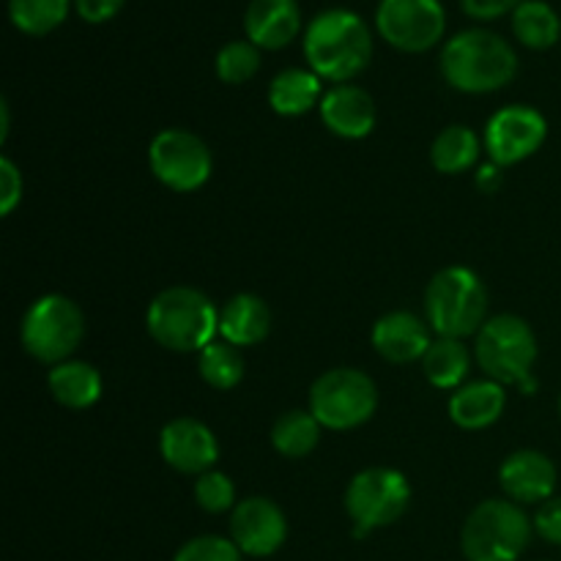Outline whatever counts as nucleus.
<instances>
[{
	"label": "nucleus",
	"mask_w": 561,
	"mask_h": 561,
	"mask_svg": "<svg viewBox=\"0 0 561 561\" xmlns=\"http://www.w3.org/2000/svg\"><path fill=\"white\" fill-rule=\"evenodd\" d=\"M444 82L460 93H496L518 75L513 44L485 27H469L449 38L438 55Z\"/></svg>",
	"instance_id": "obj_1"
},
{
	"label": "nucleus",
	"mask_w": 561,
	"mask_h": 561,
	"mask_svg": "<svg viewBox=\"0 0 561 561\" xmlns=\"http://www.w3.org/2000/svg\"><path fill=\"white\" fill-rule=\"evenodd\" d=\"M305 58L321 80L343 85L359 77L373 60L370 25L356 11L327 9L305 31Z\"/></svg>",
	"instance_id": "obj_2"
},
{
	"label": "nucleus",
	"mask_w": 561,
	"mask_h": 561,
	"mask_svg": "<svg viewBox=\"0 0 561 561\" xmlns=\"http://www.w3.org/2000/svg\"><path fill=\"white\" fill-rule=\"evenodd\" d=\"M146 329L162 348L175 354H201L219 337V310L203 290L173 285L151 299Z\"/></svg>",
	"instance_id": "obj_3"
},
{
	"label": "nucleus",
	"mask_w": 561,
	"mask_h": 561,
	"mask_svg": "<svg viewBox=\"0 0 561 561\" xmlns=\"http://www.w3.org/2000/svg\"><path fill=\"white\" fill-rule=\"evenodd\" d=\"M537 356H540V348H537L535 329L526 318L513 316V312L488 318L485 327L477 332V365L485 370L491 381L502 383V387H515L524 394H535Z\"/></svg>",
	"instance_id": "obj_4"
},
{
	"label": "nucleus",
	"mask_w": 561,
	"mask_h": 561,
	"mask_svg": "<svg viewBox=\"0 0 561 561\" xmlns=\"http://www.w3.org/2000/svg\"><path fill=\"white\" fill-rule=\"evenodd\" d=\"M425 321L436 337H477L488 321V288L469 266H447L425 288Z\"/></svg>",
	"instance_id": "obj_5"
},
{
	"label": "nucleus",
	"mask_w": 561,
	"mask_h": 561,
	"mask_svg": "<svg viewBox=\"0 0 561 561\" xmlns=\"http://www.w3.org/2000/svg\"><path fill=\"white\" fill-rule=\"evenodd\" d=\"M535 524L520 504L510 499H485L477 504L460 529L466 561H518L529 548Z\"/></svg>",
	"instance_id": "obj_6"
},
{
	"label": "nucleus",
	"mask_w": 561,
	"mask_h": 561,
	"mask_svg": "<svg viewBox=\"0 0 561 561\" xmlns=\"http://www.w3.org/2000/svg\"><path fill=\"white\" fill-rule=\"evenodd\" d=\"M20 340L25 354L42 365L69 362L85 340V312L64 294L38 296L22 316Z\"/></svg>",
	"instance_id": "obj_7"
},
{
	"label": "nucleus",
	"mask_w": 561,
	"mask_h": 561,
	"mask_svg": "<svg viewBox=\"0 0 561 561\" xmlns=\"http://www.w3.org/2000/svg\"><path fill=\"white\" fill-rule=\"evenodd\" d=\"M378 387L359 367H334L310 387V411L329 431H354L373 420Z\"/></svg>",
	"instance_id": "obj_8"
},
{
	"label": "nucleus",
	"mask_w": 561,
	"mask_h": 561,
	"mask_svg": "<svg viewBox=\"0 0 561 561\" xmlns=\"http://www.w3.org/2000/svg\"><path fill=\"white\" fill-rule=\"evenodd\" d=\"M343 502L354 524V537H365L403 518L411 504V482L403 471L370 466L348 482Z\"/></svg>",
	"instance_id": "obj_9"
},
{
	"label": "nucleus",
	"mask_w": 561,
	"mask_h": 561,
	"mask_svg": "<svg viewBox=\"0 0 561 561\" xmlns=\"http://www.w3.org/2000/svg\"><path fill=\"white\" fill-rule=\"evenodd\" d=\"M148 168L168 190L197 192L214 173V157L206 140L190 129H162L148 146Z\"/></svg>",
	"instance_id": "obj_10"
},
{
	"label": "nucleus",
	"mask_w": 561,
	"mask_h": 561,
	"mask_svg": "<svg viewBox=\"0 0 561 561\" xmlns=\"http://www.w3.org/2000/svg\"><path fill=\"white\" fill-rule=\"evenodd\" d=\"M376 31L400 53H427L444 38L447 14L442 0H381Z\"/></svg>",
	"instance_id": "obj_11"
},
{
	"label": "nucleus",
	"mask_w": 561,
	"mask_h": 561,
	"mask_svg": "<svg viewBox=\"0 0 561 561\" xmlns=\"http://www.w3.org/2000/svg\"><path fill=\"white\" fill-rule=\"evenodd\" d=\"M548 137L546 115L529 104H507L488 118L485 153L499 168H513L535 157Z\"/></svg>",
	"instance_id": "obj_12"
},
{
	"label": "nucleus",
	"mask_w": 561,
	"mask_h": 561,
	"mask_svg": "<svg viewBox=\"0 0 561 561\" xmlns=\"http://www.w3.org/2000/svg\"><path fill=\"white\" fill-rule=\"evenodd\" d=\"M230 540L244 557H274L288 540V518L272 499L247 496L230 513Z\"/></svg>",
	"instance_id": "obj_13"
},
{
	"label": "nucleus",
	"mask_w": 561,
	"mask_h": 561,
	"mask_svg": "<svg viewBox=\"0 0 561 561\" xmlns=\"http://www.w3.org/2000/svg\"><path fill=\"white\" fill-rule=\"evenodd\" d=\"M162 460L179 474L201 477L219 460V442L211 427L192 416H175L159 433Z\"/></svg>",
	"instance_id": "obj_14"
},
{
	"label": "nucleus",
	"mask_w": 561,
	"mask_h": 561,
	"mask_svg": "<svg viewBox=\"0 0 561 561\" xmlns=\"http://www.w3.org/2000/svg\"><path fill=\"white\" fill-rule=\"evenodd\" d=\"M557 480V466L540 449H518L499 466V485L504 496L520 507H529V504L540 507L542 502L553 499Z\"/></svg>",
	"instance_id": "obj_15"
},
{
	"label": "nucleus",
	"mask_w": 561,
	"mask_h": 561,
	"mask_svg": "<svg viewBox=\"0 0 561 561\" xmlns=\"http://www.w3.org/2000/svg\"><path fill=\"white\" fill-rule=\"evenodd\" d=\"M373 348L389 365H411L422 362L427 348L433 345V329L425 318H420L411 310H392L383 312L373 323Z\"/></svg>",
	"instance_id": "obj_16"
},
{
	"label": "nucleus",
	"mask_w": 561,
	"mask_h": 561,
	"mask_svg": "<svg viewBox=\"0 0 561 561\" xmlns=\"http://www.w3.org/2000/svg\"><path fill=\"white\" fill-rule=\"evenodd\" d=\"M323 126L343 140H365L376 129V99L354 82H343L323 93L318 104Z\"/></svg>",
	"instance_id": "obj_17"
},
{
	"label": "nucleus",
	"mask_w": 561,
	"mask_h": 561,
	"mask_svg": "<svg viewBox=\"0 0 561 561\" xmlns=\"http://www.w3.org/2000/svg\"><path fill=\"white\" fill-rule=\"evenodd\" d=\"M244 31L255 47L283 49L301 33V9L296 0H250Z\"/></svg>",
	"instance_id": "obj_18"
},
{
	"label": "nucleus",
	"mask_w": 561,
	"mask_h": 561,
	"mask_svg": "<svg viewBox=\"0 0 561 561\" xmlns=\"http://www.w3.org/2000/svg\"><path fill=\"white\" fill-rule=\"evenodd\" d=\"M447 409L449 420L460 431H485L502 420L504 409H507V387L491 381V378L463 383L453 392Z\"/></svg>",
	"instance_id": "obj_19"
},
{
	"label": "nucleus",
	"mask_w": 561,
	"mask_h": 561,
	"mask_svg": "<svg viewBox=\"0 0 561 561\" xmlns=\"http://www.w3.org/2000/svg\"><path fill=\"white\" fill-rule=\"evenodd\" d=\"M272 332V310L257 294H236L219 310V337L236 348L263 343Z\"/></svg>",
	"instance_id": "obj_20"
},
{
	"label": "nucleus",
	"mask_w": 561,
	"mask_h": 561,
	"mask_svg": "<svg viewBox=\"0 0 561 561\" xmlns=\"http://www.w3.org/2000/svg\"><path fill=\"white\" fill-rule=\"evenodd\" d=\"M47 387H49V394L55 398V403L71 411H82L99 403L104 381H102V373H99L91 362L69 359L49 367Z\"/></svg>",
	"instance_id": "obj_21"
},
{
	"label": "nucleus",
	"mask_w": 561,
	"mask_h": 561,
	"mask_svg": "<svg viewBox=\"0 0 561 561\" xmlns=\"http://www.w3.org/2000/svg\"><path fill=\"white\" fill-rule=\"evenodd\" d=\"M323 80L312 69H283L268 82V104L283 118H299L316 110L323 99Z\"/></svg>",
	"instance_id": "obj_22"
},
{
	"label": "nucleus",
	"mask_w": 561,
	"mask_h": 561,
	"mask_svg": "<svg viewBox=\"0 0 561 561\" xmlns=\"http://www.w3.org/2000/svg\"><path fill=\"white\" fill-rule=\"evenodd\" d=\"M482 148H485V142L471 126L453 124L438 131L436 140H433L431 164L444 175H460L480 164Z\"/></svg>",
	"instance_id": "obj_23"
},
{
	"label": "nucleus",
	"mask_w": 561,
	"mask_h": 561,
	"mask_svg": "<svg viewBox=\"0 0 561 561\" xmlns=\"http://www.w3.org/2000/svg\"><path fill=\"white\" fill-rule=\"evenodd\" d=\"M471 370V354L463 340L436 337L427 354L422 356V373L436 389H460Z\"/></svg>",
	"instance_id": "obj_24"
},
{
	"label": "nucleus",
	"mask_w": 561,
	"mask_h": 561,
	"mask_svg": "<svg viewBox=\"0 0 561 561\" xmlns=\"http://www.w3.org/2000/svg\"><path fill=\"white\" fill-rule=\"evenodd\" d=\"M323 425L312 416V411H285L277 422L272 425V447L277 449L283 458L299 460L307 458L312 449L321 442Z\"/></svg>",
	"instance_id": "obj_25"
},
{
	"label": "nucleus",
	"mask_w": 561,
	"mask_h": 561,
	"mask_svg": "<svg viewBox=\"0 0 561 561\" xmlns=\"http://www.w3.org/2000/svg\"><path fill=\"white\" fill-rule=\"evenodd\" d=\"M513 33L524 47L551 49L561 38V20L546 0H524L513 11Z\"/></svg>",
	"instance_id": "obj_26"
},
{
	"label": "nucleus",
	"mask_w": 561,
	"mask_h": 561,
	"mask_svg": "<svg viewBox=\"0 0 561 561\" xmlns=\"http://www.w3.org/2000/svg\"><path fill=\"white\" fill-rule=\"evenodd\" d=\"M197 373L217 392H228V389L239 387L241 378H244V356H241V348H236L228 340L217 337L197 354Z\"/></svg>",
	"instance_id": "obj_27"
},
{
	"label": "nucleus",
	"mask_w": 561,
	"mask_h": 561,
	"mask_svg": "<svg viewBox=\"0 0 561 561\" xmlns=\"http://www.w3.org/2000/svg\"><path fill=\"white\" fill-rule=\"evenodd\" d=\"M75 0H9V20L25 36H47L69 16Z\"/></svg>",
	"instance_id": "obj_28"
},
{
	"label": "nucleus",
	"mask_w": 561,
	"mask_h": 561,
	"mask_svg": "<svg viewBox=\"0 0 561 561\" xmlns=\"http://www.w3.org/2000/svg\"><path fill=\"white\" fill-rule=\"evenodd\" d=\"M261 69V47L244 38V42H228L217 53L214 71L225 85H244Z\"/></svg>",
	"instance_id": "obj_29"
},
{
	"label": "nucleus",
	"mask_w": 561,
	"mask_h": 561,
	"mask_svg": "<svg viewBox=\"0 0 561 561\" xmlns=\"http://www.w3.org/2000/svg\"><path fill=\"white\" fill-rule=\"evenodd\" d=\"M195 502L203 513L208 515H222V513H233L236 510V485L225 471H206L195 480Z\"/></svg>",
	"instance_id": "obj_30"
},
{
	"label": "nucleus",
	"mask_w": 561,
	"mask_h": 561,
	"mask_svg": "<svg viewBox=\"0 0 561 561\" xmlns=\"http://www.w3.org/2000/svg\"><path fill=\"white\" fill-rule=\"evenodd\" d=\"M244 553L239 551L230 537L219 535H201L186 540L184 546L175 551L173 561H241Z\"/></svg>",
	"instance_id": "obj_31"
},
{
	"label": "nucleus",
	"mask_w": 561,
	"mask_h": 561,
	"mask_svg": "<svg viewBox=\"0 0 561 561\" xmlns=\"http://www.w3.org/2000/svg\"><path fill=\"white\" fill-rule=\"evenodd\" d=\"M22 192H25V181H22L20 168L9 157H3L0 159V214L3 217L14 214V208L22 203Z\"/></svg>",
	"instance_id": "obj_32"
},
{
	"label": "nucleus",
	"mask_w": 561,
	"mask_h": 561,
	"mask_svg": "<svg viewBox=\"0 0 561 561\" xmlns=\"http://www.w3.org/2000/svg\"><path fill=\"white\" fill-rule=\"evenodd\" d=\"M531 524H535V531L542 537V540L561 548V496H553L548 499V502H542L540 507H537Z\"/></svg>",
	"instance_id": "obj_33"
},
{
	"label": "nucleus",
	"mask_w": 561,
	"mask_h": 561,
	"mask_svg": "<svg viewBox=\"0 0 561 561\" xmlns=\"http://www.w3.org/2000/svg\"><path fill=\"white\" fill-rule=\"evenodd\" d=\"M524 0H460V9L471 16V20L491 22L504 14H513Z\"/></svg>",
	"instance_id": "obj_34"
},
{
	"label": "nucleus",
	"mask_w": 561,
	"mask_h": 561,
	"mask_svg": "<svg viewBox=\"0 0 561 561\" xmlns=\"http://www.w3.org/2000/svg\"><path fill=\"white\" fill-rule=\"evenodd\" d=\"M126 0H75V9L80 20L91 22V25H102V22L113 20Z\"/></svg>",
	"instance_id": "obj_35"
},
{
	"label": "nucleus",
	"mask_w": 561,
	"mask_h": 561,
	"mask_svg": "<svg viewBox=\"0 0 561 561\" xmlns=\"http://www.w3.org/2000/svg\"><path fill=\"white\" fill-rule=\"evenodd\" d=\"M502 173H504V168H499V164H493L491 159H488L485 164H480V168H477V186H480L482 192H496L504 181Z\"/></svg>",
	"instance_id": "obj_36"
},
{
	"label": "nucleus",
	"mask_w": 561,
	"mask_h": 561,
	"mask_svg": "<svg viewBox=\"0 0 561 561\" xmlns=\"http://www.w3.org/2000/svg\"><path fill=\"white\" fill-rule=\"evenodd\" d=\"M5 135H9V104H0V137L5 140Z\"/></svg>",
	"instance_id": "obj_37"
},
{
	"label": "nucleus",
	"mask_w": 561,
	"mask_h": 561,
	"mask_svg": "<svg viewBox=\"0 0 561 561\" xmlns=\"http://www.w3.org/2000/svg\"><path fill=\"white\" fill-rule=\"evenodd\" d=\"M559 420H561V394H559Z\"/></svg>",
	"instance_id": "obj_38"
}]
</instances>
